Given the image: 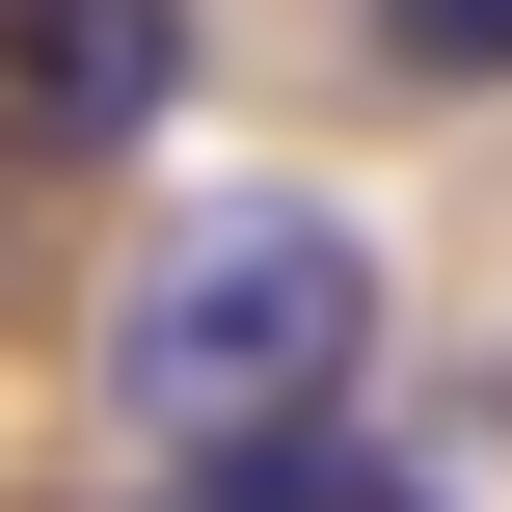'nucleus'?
Here are the masks:
<instances>
[{
    "instance_id": "obj_3",
    "label": "nucleus",
    "mask_w": 512,
    "mask_h": 512,
    "mask_svg": "<svg viewBox=\"0 0 512 512\" xmlns=\"http://www.w3.org/2000/svg\"><path fill=\"white\" fill-rule=\"evenodd\" d=\"M351 27H378L405 81H512V0H351Z\"/></svg>"
},
{
    "instance_id": "obj_1",
    "label": "nucleus",
    "mask_w": 512,
    "mask_h": 512,
    "mask_svg": "<svg viewBox=\"0 0 512 512\" xmlns=\"http://www.w3.org/2000/svg\"><path fill=\"white\" fill-rule=\"evenodd\" d=\"M351 378H378V243H351L324 189H216V216H162L135 297H108V405H135L162 459H243V432H297V405H351Z\"/></svg>"
},
{
    "instance_id": "obj_2",
    "label": "nucleus",
    "mask_w": 512,
    "mask_h": 512,
    "mask_svg": "<svg viewBox=\"0 0 512 512\" xmlns=\"http://www.w3.org/2000/svg\"><path fill=\"white\" fill-rule=\"evenodd\" d=\"M189 108V0H0V162H135Z\"/></svg>"
}]
</instances>
